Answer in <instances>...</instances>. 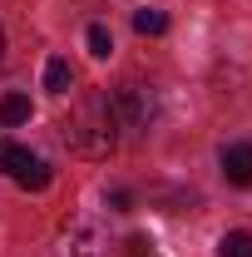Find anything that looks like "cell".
I'll return each instance as SVG.
<instances>
[{"instance_id": "obj_5", "label": "cell", "mask_w": 252, "mask_h": 257, "mask_svg": "<svg viewBox=\"0 0 252 257\" xmlns=\"http://www.w3.org/2000/svg\"><path fill=\"white\" fill-rule=\"evenodd\" d=\"M30 163H35V154L25 149V144L0 139V173H10V178H15V173H20V168H30Z\"/></svg>"}, {"instance_id": "obj_8", "label": "cell", "mask_w": 252, "mask_h": 257, "mask_svg": "<svg viewBox=\"0 0 252 257\" xmlns=\"http://www.w3.org/2000/svg\"><path fill=\"white\" fill-rule=\"evenodd\" d=\"M134 30L139 35H163L168 30V15H163V10H139V15H134Z\"/></svg>"}, {"instance_id": "obj_7", "label": "cell", "mask_w": 252, "mask_h": 257, "mask_svg": "<svg viewBox=\"0 0 252 257\" xmlns=\"http://www.w3.org/2000/svg\"><path fill=\"white\" fill-rule=\"evenodd\" d=\"M15 183H20V188H30V193H45V188H50V163L35 159L30 168H20V173H15Z\"/></svg>"}, {"instance_id": "obj_12", "label": "cell", "mask_w": 252, "mask_h": 257, "mask_svg": "<svg viewBox=\"0 0 252 257\" xmlns=\"http://www.w3.org/2000/svg\"><path fill=\"white\" fill-rule=\"evenodd\" d=\"M0 55H5V30H0Z\"/></svg>"}, {"instance_id": "obj_1", "label": "cell", "mask_w": 252, "mask_h": 257, "mask_svg": "<svg viewBox=\"0 0 252 257\" xmlns=\"http://www.w3.org/2000/svg\"><path fill=\"white\" fill-rule=\"evenodd\" d=\"M114 104L109 94H84L74 109H69V119H64V144H69V154H79V159H109L114 154Z\"/></svg>"}, {"instance_id": "obj_9", "label": "cell", "mask_w": 252, "mask_h": 257, "mask_svg": "<svg viewBox=\"0 0 252 257\" xmlns=\"http://www.w3.org/2000/svg\"><path fill=\"white\" fill-rule=\"evenodd\" d=\"M84 40H89V55H94V60H109V50H114L109 25H89V35H84Z\"/></svg>"}, {"instance_id": "obj_13", "label": "cell", "mask_w": 252, "mask_h": 257, "mask_svg": "<svg viewBox=\"0 0 252 257\" xmlns=\"http://www.w3.org/2000/svg\"><path fill=\"white\" fill-rule=\"evenodd\" d=\"M247 257H252V247H247Z\"/></svg>"}, {"instance_id": "obj_6", "label": "cell", "mask_w": 252, "mask_h": 257, "mask_svg": "<svg viewBox=\"0 0 252 257\" xmlns=\"http://www.w3.org/2000/svg\"><path fill=\"white\" fill-rule=\"evenodd\" d=\"M69 84H74L69 60H50L45 64V89H50V94H69Z\"/></svg>"}, {"instance_id": "obj_4", "label": "cell", "mask_w": 252, "mask_h": 257, "mask_svg": "<svg viewBox=\"0 0 252 257\" xmlns=\"http://www.w3.org/2000/svg\"><path fill=\"white\" fill-rule=\"evenodd\" d=\"M30 114H35V109H30V99H25V94H5V99H0V124H5V128L30 124Z\"/></svg>"}, {"instance_id": "obj_3", "label": "cell", "mask_w": 252, "mask_h": 257, "mask_svg": "<svg viewBox=\"0 0 252 257\" xmlns=\"http://www.w3.org/2000/svg\"><path fill=\"white\" fill-rule=\"evenodd\" d=\"M222 178L237 183V188H252V144H232V149H222Z\"/></svg>"}, {"instance_id": "obj_10", "label": "cell", "mask_w": 252, "mask_h": 257, "mask_svg": "<svg viewBox=\"0 0 252 257\" xmlns=\"http://www.w3.org/2000/svg\"><path fill=\"white\" fill-rule=\"evenodd\" d=\"M247 247H252V237H247V232H222L218 257H247Z\"/></svg>"}, {"instance_id": "obj_11", "label": "cell", "mask_w": 252, "mask_h": 257, "mask_svg": "<svg viewBox=\"0 0 252 257\" xmlns=\"http://www.w3.org/2000/svg\"><path fill=\"white\" fill-rule=\"evenodd\" d=\"M129 257H149V237H129Z\"/></svg>"}, {"instance_id": "obj_2", "label": "cell", "mask_w": 252, "mask_h": 257, "mask_svg": "<svg viewBox=\"0 0 252 257\" xmlns=\"http://www.w3.org/2000/svg\"><path fill=\"white\" fill-rule=\"evenodd\" d=\"M114 119L124 128H149L154 124V114H158V99H154V89L149 84H139V79H124L119 89H114Z\"/></svg>"}]
</instances>
